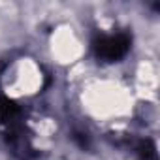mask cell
Segmentation results:
<instances>
[{
  "mask_svg": "<svg viewBox=\"0 0 160 160\" xmlns=\"http://www.w3.org/2000/svg\"><path fill=\"white\" fill-rule=\"evenodd\" d=\"M17 115H19V106L10 98L0 96V119L10 122V121H15Z\"/></svg>",
  "mask_w": 160,
  "mask_h": 160,
  "instance_id": "obj_2",
  "label": "cell"
},
{
  "mask_svg": "<svg viewBox=\"0 0 160 160\" xmlns=\"http://www.w3.org/2000/svg\"><path fill=\"white\" fill-rule=\"evenodd\" d=\"M136 152L139 154L141 160H156V149H154V143L151 139L139 141L136 147Z\"/></svg>",
  "mask_w": 160,
  "mask_h": 160,
  "instance_id": "obj_3",
  "label": "cell"
},
{
  "mask_svg": "<svg viewBox=\"0 0 160 160\" xmlns=\"http://www.w3.org/2000/svg\"><path fill=\"white\" fill-rule=\"evenodd\" d=\"M73 141L81 149H89V145H91V139H89V136L85 132H75L73 134Z\"/></svg>",
  "mask_w": 160,
  "mask_h": 160,
  "instance_id": "obj_4",
  "label": "cell"
},
{
  "mask_svg": "<svg viewBox=\"0 0 160 160\" xmlns=\"http://www.w3.org/2000/svg\"><path fill=\"white\" fill-rule=\"evenodd\" d=\"M96 58L104 62H117L121 60L130 49V36L128 34H113V36H98L92 43Z\"/></svg>",
  "mask_w": 160,
  "mask_h": 160,
  "instance_id": "obj_1",
  "label": "cell"
}]
</instances>
